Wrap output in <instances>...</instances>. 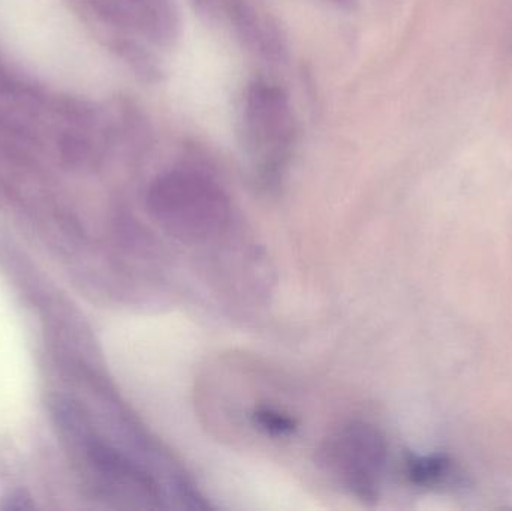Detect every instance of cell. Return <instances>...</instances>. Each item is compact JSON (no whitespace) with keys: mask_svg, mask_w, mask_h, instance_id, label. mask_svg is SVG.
Here are the masks:
<instances>
[{"mask_svg":"<svg viewBox=\"0 0 512 511\" xmlns=\"http://www.w3.org/2000/svg\"><path fill=\"white\" fill-rule=\"evenodd\" d=\"M0 50L44 83L80 93V35L65 0H0Z\"/></svg>","mask_w":512,"mask_h":511,"instance_id":"obj_1","label":"cell"},{"mask_svg":"<svg viewBox=\"0 0 512 511\" xmlns=\"http://www.w3.org/2000/svg\"><path fill=\"white\" fill-rule=\"evenodd\" d=\"M146 201L159 227L185 243L209 242L230 224L227 192L209 174L192 168L159 174L149 186Z\"/></svg>","mask_w":512,"mask_h":511,"instance_id":"obj_2","label":"cell"},{"mask_svg":"<svg viewBox=\"0 0 512 511\" xmlns=\"http://www.w3.org/2000/svg\"><path fill=\"white\" fill-rule=\"evenodd\" d=\"M246 144L259 159V171L265 180L282 173L297 138V120L288 93L264 80L249 84L245 96Z\"/></svg>","mask_w":512,"mask_h":511,"instance_id":"obj_3","label":"cell"},{"mask_svg":"<svg viewBox=\"0 0 512 511\" xmlns=\"http://www.w3.org/2000/svg\"><path fill=\"white\" fill-rule=\"evenodd\" d=\"M322 464L361 500H375L387 462V446L378 429L363 422L334 432L321 450Z\"/></svg>","mask_w":512,"mask_h":511,"instance_id":"obj_4","label":"cell"},{"mask_svg":"<svg viewBox=\"0 0 512 511\" xmlns=\"http://www.w3.org/2000/svg\"><path fill=\"white\" fill-rule=\"evenodd\" d=\"M234 32L243 45L270 63L285 62L288 42L282 29L267 17H259L248 0H221Z\"/></svg>","mask_w":512,"mask_h":511,"instance_id":"obj_5","label":"cell"},{"mask_svg":"<svg viewBox=\"0 0 512 511\" xmlns=\"http://www.w3.org/2000/svg\"><path fill=\"white\" fill-rule=\"evenodd\" d=\"M141 27L153 44L171 48L182 33V18L176 0H135Z\"/></svg>","mask_w":512,"mask_h":511,"instance_id":"obj_6","label":"cell"},{"mask_svg":"<svg viewBox=\"0 0 512 511\" xmlns=\"http://www.w3.org/2000/svg\"><path fill=\"white\" fill-rule=\"evenodd\" d=\"M120 59L129 66L135 77L147 86H158L165 81L167 71L158 54L138 42H122L116 47Z\"/></svg>","mask_w":512,"mask_h":511,"instance_id":"obj_7","label":"cell"},{"mask_svg":"<svg viewBox=\"0 0 512 511\" xmlns=\"http://www.w3.org/2000/svg\"><path fill=\"white\" fill-rule=\"evenodd\" d=\"M451 473V461L445 455L415 456L409 459V479L420 486L441 485Z\"/></svg>","mask_w":512,"mask_h":511,"instance_id":"obj_8","label":"cell"},{"mask_svg":"<svg viewBox=\"0 0 512 511\" xmlns=\"http://www.w3.org/2000/svg\"><path fill=\"white\" fill-rule=\"evenodd\" d=\"M255 425L264 429L267 434L271 435H289L295 431V420L288 414L280 413L273 408H259L254 414Z\"/></svg>","mask_w":512,"mask_h":511,"instance_id":"obj_9","label":"cell"},{"mask_svg":"<svg viewBox=\"0 0 512 511\" xmlns=\"http://www.w3.org/2000/svg\"><path fill=\"white\" fill-rule=\"evenodd\" d=\"M32 498L26 494V492L18 491L12 492L8 498H5V504H3V510H32L33 509Z\"/></svg>","mask_w":512,"mask_h":511,"instance_id":"obj_10","label":"cell"},{"mask_svg":"<svg viewBox=\"0 0 512 511\" xmlns=\"http://www.w3.org/2000/svg\"><path fill=\"white\" fill-rule=\"evenodd\" d=\"M337 9L345 12H354L358 9V0H330Z\"/></svg>","mask_w":512,"mask_h":511,"instance_id":"obj_11","label":"cell"}]
</instances>
